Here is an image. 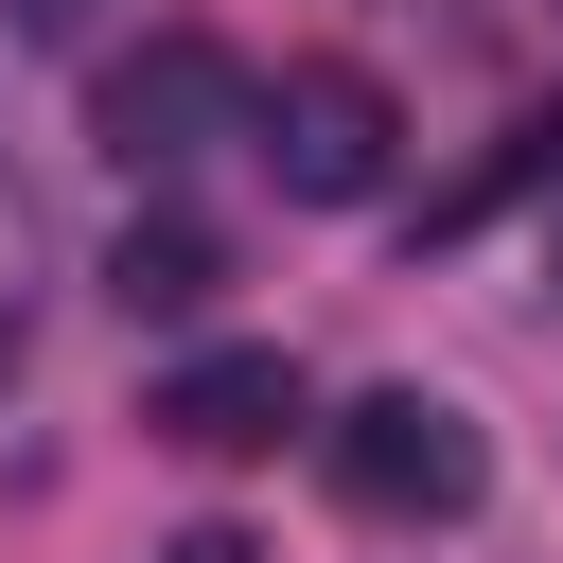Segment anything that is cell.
<instances>
[{
	"mask_svg": "<svg viewBox=\"0 0 563 563\" xmlns=\"http://www.w3.org/2000/svg\"><path fill=\"white\" fill-rule=\"evenodd\" d=\"M334 493L369 510V528H457L475 493H493V440H475V405H440V387H369V405H334Z\"/></svg>",
	"mask_w": 563,
	"mask_h": 563,
	"instance_id": "1",
	"label": "cell"
},
{
	"mask_svg": "<svg viewBox=\"0 0 563 563\" xmlns=\"http://www.w3.org/2000/svg\"><path fill=\"white\" fill-rule=\"evenodd\" d=\"M246 141H264V176H282L299 211H352V194H387L405 106H387L352 53H282V70H264V106H246Z\"/></svg>",
	"mask_w": 563,
	"mask_h": 563,
	"instance_id": "2",
	"label": "cell"
},
{
	"mask_svg": "<svg viewBox=\"0 0 563 563\" xmlns=\"http://www.w3.org/2000/svg\"><path fill=\"white\" fill-rule=\"evenodd\" d=\"M246 106H264V70H246V53H211V35H141V53L88 88V141H106L123 176H176V158H211Z\"/></svg>",
	"mask_w": 563,
	"mask_h": 563,
	"instance_id": "3",
	"label": "cell"
},
{
	"mask_svg": "<svg viewBox=\"0 0 563 563\" xmlns=\"http://www.w3.org/2000/svg\"><path fill=\"white\" fill-rule=\"evenodd\" d=\"M141 422L176 457H282V422H317V387H299V352H194V369H158Z\"/></svg>",
	"mask_w": 563,
	"mask_h": 563,
	"instance_id": "4",
	"label": "cell"
},
{
	"mask_svg": "<svg viewBox=\"0 0 563 563\" xmlns=\"http://www.w3.org/2000/svg\"><path fill=\"white\" fill-rule=\"evenodd\" d=\"M211 282H229V246H211L194 211H123V246H106V299H123V317H194Z\"/></svg>",
	"mask_w": 563,
	"mask_h": 563,
	"instance_id": "5",
	"label": "cell"
},
{
	"mask_svg": "<svg viewBox=\"0 0 563 563\" xmlns=\"http://www.w3.org/2000/svg\"><path fill=\"white\" fill-rule=\"evenodd\" d=\"M18 334H35V194L0 158V369H18Z\"/></svg>",
	"mask_w": 563,
	"mask_h": 563,
	"instance_id": "6",
	"label": "cell"
},
{
	"mask_svg": "<svg viewBox=\"0 0 563 563\" xmlns=\"http://www.w3.org/2000/svg\"><path fill=\"white\" fill-rule=\"evenodd\" d=\"M106 0H0V35H88Z\"/></svg>",
	"mask_w": 563,
	"mask_h": 563,
	"instance_id": "7",
	"label": "cell"
},
{
	"mask_svg": "<svg viewBox=\"0 0 563 563\" xmlns=\"http://www.w3.org/2000/svg\"><path fill=\"white\" fill-rule=\"evenodd\" d=\"M158 563H246V545H229V528H194V545H158Z\"/></svg>",
	"mask_w": 563,
	"mask_h": 563,
	"instance_id": "8",
	"label": "cell"
}]
</instances>
